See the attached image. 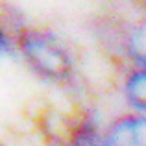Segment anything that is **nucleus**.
I'll list each match as a JSON object with an SVG mask.
<instances>
[{"label": "nucleus", "mask_w": 146, "mask_h": 146, "mask_svg": "<svg viewBox=\"0 0 146 146\" xmlns=\"http://www.w3.org/2000/svg\"><path fill=\"white\" fill-rule=\"evenodd\" d=\"M21 57L33 74L52 83H68L74 78L76 59L68 44L46 28H22L15 37Z\"/></svg>", "instance_id": "f257e3e1"}, {"label": "nucleus", "mask_w": 146, "mask_h": 146, "mask_svg": "<svg viewBox=\"0 0 146 146\" xmlns=\"http://www.w3.org/2000/svg\"><path fill=\"white\" fill-rule=\"evenodd\" d=\"M96 146H146V115L128 113L115 118L98 135Z\"/></svg>", "instance_id": "f03ea898"}, {"label": "nucleus", "mask_w": 146, "mask_h": 146, "mask_svg": "<svg viewBox=\"0 0 146 146\" xmlns=\"http://www.w3.org/2000/svg\"><path fill=\"white\" fill-rule=\"evenodd\" d=\"M124 100L133 113L146 115V67H131L122 82Z\"/></svg>", "instance_id": "7ed1b4c3"}, {"label": "nucleus", "mask_w": 146, "mask_h": 146, "mask_svg": "<svg viewBox=\"0 0 146 146\" xmlns=\"http://www.w3.org/2000/svg\"><path fill=\"white\" fill-rule=\"evenodd\" d=\"M124 54L129 57L131 67H146V19L129 26L124 33Z\"/></svg>", "instance_id": "20e7f679"}, {"label": "nucleus", "mask_w": 146, "mask_h": 146, "mask_svg": "<svg viewBox=\"0 0 146 146\" xmlns=\"http://www.w3.org/2000/svg\"><path fill=\"white\" fill-rule=\"evenodd\" d=\"M13 44H15V39L9 35V32L0 24V57H2L11 46H13Z\"/></svg>", "instance_id": "39448f33"}]
</instances>
